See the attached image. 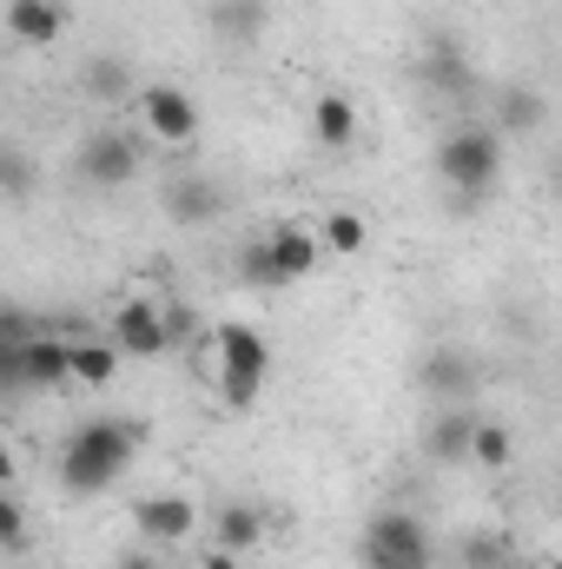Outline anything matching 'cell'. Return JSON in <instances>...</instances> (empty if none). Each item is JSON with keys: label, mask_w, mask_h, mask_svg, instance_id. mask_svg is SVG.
I'll use <instances>...</instances> for the list:
<instances>
[{"label": "cell", "mask_w": 562, "mask_h": 569, "mask_svg": "<svg viewBox=\"0 0 562 569\" xmlns=\"http://www.w3.org/2000/svg\"><path fill=\"white\" fill-rule=\"evenodd\" d=\"M113 371H120V351L107 338H67V385L100 391V385H113Z\"/></svg>", "instance_id": "cell-22"}, {"label": "cell", "mask_w": 562, "mask_h": 569, "mask_svg": "<svg viewBox=\"0 0 562 569\" xmlns=\"http://www.w3.org/2000/svg\"><path fill=\"white\" fill-rule=\"evenodd\" d=\"M418 87L430 93V100H470L483 80H476V60H470V47L456 40V33H430L418 53Z\"/></svg>", "instance_id": "cell-6"}, {"label": "cell", "mask_w": 562, "mask_h": 569, "mask_svg": "<svg viewBox=\"0 0 562 569\" xmlns=\"http://www.w3.org/2000/svg\"><path fill=\"white\" fill-rule=\"evenodd\" d=\"M73 179L87 192H127L140 179V140L120 127H93L87 140L73 146Z\"/></svg>", "instance_id": "cell-5"}, {"label": "cell", "mask_w": 562, "mask_h": 569, "mask_svg": "<svg viewBox=\"0 0 562 569\" xmlns=\"http://www.w3.org/2000/svg\"><path fill=\"white\" fill-rule=\"evenodd\" d=\"M205 27L225 47H259L272 27V0H205Z\"/></svg>", "instance_id": "cell-12"}, {"label": "cell", "mask_w": 562, "mask_h": 569, "mask_svg": "<svg viewBox=\"0 0 562 569\" xmlns=\"http://www.w3.org/2000/svg\"><path fill=\"white\" fill-rule=\"evenodd\" d=\"M145 430L133 418H87L80 430H67L60 443V490L67 497H100L127 477V463L140 457Z\"/></svg>", "instance_id": "cell-1"}, {"label": "cell", "mask_w": 562, "mask_h": 569, "mask_svg": "<svg viewBox=\"0 0 562 569\" xmlns=\"http://www.w3.org/2000/svg\"><path fill=\"white\" fill-rule=\"evenodd\" d=\"M318 232V252H338V259H358L364 246H371V219L364 212H331L324 226H311Z\"/></svg>", "instance_id": "cell-25"}, {"label": "cell", "mask_w": 562, "mask_h": 569, "mask_svg": "<svg viewBox=\"0 0 562 569\" xmlns=\"http://www.w3.org/2000/svg\"><path fill=\"white\" fill-rule=\"evenodd\" d=\"M33 192H40V159L20 140H0V199L7 206H27Z\"/></svg>", "instance_id": "cell-24"}, {"label": "cell", "mask_w": 562, "mask_h": 569, "mask_svg": "<svg viewBox=\"0 0 562 569\" xmlns=\"http://www.w3.org/2000/svg\"><path fill=\"white\" fill-rule=\"evenodd\" d=\"M418 385L436 398V405H463V398L476 391V358H470L456 338H436V345L418 358Z\"/></svg>", "instance_id": "cell-11"}, {"label": "cell", "mask_w": 562, "mask_h": 569, "mask_svg": "<svg viewBox=\"0 0 562 569\" xmlns=\"http://www.w3.org/2000/svg\"><path fill=\"white\" fill-rule=\"evenodd\" d=\"M212 543H219L225 557H239V563H245V557L265 543V510H259L252 497H225V503H219V517H212Z\"/></svg>", "instance_id": "cell-15"}, {"label": "cell", "mask_w": 562, "mask_h": 569, "mask_svg": "<svg viewBox=\"0 0 562 569\" xmlns=\"http://www.w3.org/2000/svg\"><path fill=\"white\" fill-rule=\"evenodd\" d=\"M133 530H140L152 550L192 543V530H199V503H192V497H179V490H152V497H133Z\"/></svg>", "instance_id": "cell-9"}, {"label": "cell", "mask_w": 562, "mask_h": 569, "mask_svg": "<svg viewBox=\"0 0 562 569\" xmlns=\"http://www.w3.org/2000/svg\"><path fill=\"white\" fill-rule=\"evenodd\" d=\"M436 179H443L450 212L483 206V199L496 192V179H503V133H490V127H476V120L450 127V133L436 140Z\"/></svg>", "instance_id": "cell-2"}, {"label": "cell", "mask_w": 562, "mask_h": 569, "mask_svg": "<svg viewBox=\"0 0 562 569\" xmlns=\"http://www.w3.org/2000/svg\"><path fill=\"white\" fill-rule=\"evenodd\" d=\"M113 569H165V563H159L152 550H127V557H120V563H113Z\"/></svg>", "instance_id": "cell-29"}, {"label": "cell", "mask_w": 562, "mask_h": 569, "mask_svg": "<svg viewBox=\"0 0 562 569\" xmlns=\"http://www.w3.org/2000/svg\"><path fill=\"white\" fill-rule=\"evenodd\" d=\"M510 457H516V443H510V430L503 425H483L470 430V463H483V470H510Z\"/></svg>", "instance_id": "cell-27"}, {"label": "cell", "mask_w": 562, "mask_h": 569, "mask_svg": "<svg viewBox=\"0 0 562 569\" xmlns=\"http://www.w3.org/2000/svg\"><path fill=\"white\" fill-rule=\"evenodd\" d=\"M550 127V100L530 87V80H510L496 87V127L490 133H510V140H536Z\"/></svg>", "instance_id": "cell-14"}, {"label": "cell", "mask_w": 562, "mask_h": 569, "mask_svg": "<svg viewBox=\"0 0 562 569\" xmlns=\"http://www.w3.org/2000/svg\"><path fill=\"white\" fill-rule=\"evenodd\" d=\"M456 569H516L510 530H463L456 537Z\"/></svg>", "instance_id": "cell-23"}, {"label": "cell", "mask_w": 562, "mask_h": 569, "mask_svg": "<svg viewBox=\"0 0 562 569\" xmlns=\"http://www.w3.org/2000/svg\"><path fill=\"white\" fill-rule=\"evenodd\" d=\"M265 371H272V345L259 325H225L219 331V398L225 411H252L259 391H265Z\"/></svg>", "instance_id": "cell-3"}, {"label": "cell", "mask_w": 562, "mask_h": 569, "mask_svg": "<svg viewBox=\"0 0 562 569\" xmlns=\"http://www.w3.org/2000/svg\"><path fill=\"white\" fill-rule=\"evenodd\" d=\"M205 569H239V557H225V550H212V557H205Z\"/></svg>", "instance_id": "cell-31"}, {"label": "cell", "mask_w": 562, "mask_h": 569, "mask_svg": "<svg viewBox=\"0 0 562 569\" xmlns=\"http://www.w3.org/2000/svg\"><path fill=\"white\" fill-rule=\"evenodd\" d=\"M20 385H27V391H67V338L33 331V338L20 345Z\"/></svg>", "instance_id": "cell-18"}, {"label": "cell", "mask_w": 562, "mask_h": 569, "mask_svg": "<svg viewBox=\"0 0 562 569\" xmlns=\"http://www.w3.org/2000/svg\"><path fill=\"white\" fill-rule=\"evenodd\" d=\"M364 569H436V543H430L423 517H411L404 503L378 510L364 530Z\"/></svg>", "instance_id": "cell-4"}, {"label": "cell", "mask_w": 562, "mask_h": 569, "mask_svg": "<svg viewBox=\"0 0 562 569\" xmlns=\"http://www.w3.org/2000/svg\"><path fill=\"white\" fill-rule=\"evenodd\" d=\"M159 206H165L172 226H219V219L232 212V192H225L212 172H172V179L159 186Z\"/></svg>", "instance_id": "cell-8"}, {"label": "cell", "mask_w": 562, "mask_h": 569, "mask_svg": "<svg viewBox=\"0 0 562 569\" xmlns=\"http://www.w3.org/2000/svg\"><path fill=\"white\" fill-rule=\"evenodd\" d=\"M265 239V252H272V272H279V284L291 291V284H304L311 272H318V232L311 226H272V232H259Z\"/></svg>", "instance_id": "cell-13"}, {"label": "cell", "mask_w": 562, "mask_h": 569, "mask_svg": "<svg viewBox=\"0 0 562 569\" xmlns=\"http://www.w3.org/2000/svg\"><path fill=\"white\" fill-rule=\"evenodd\" d=\"M20 537H27V510H20V503L0 490V550H13Z\"/></svg>", "instance_id": "cell-28"}, {"label": "cell", "mask_w": 562, "mask_h": 569, "mask_svg": "<svg viewBox=\"0 0 562 569\" xmlns=\"http://www.w3.org/2000/svg\"><path fill=\"white\" fill-rule=\"evenodd\" d=\"M311 140L324 146V152H351L358 146V107H351V93H318L311 100Z\"/></svg>", "instance_id": "cell-20"}, {"label": "cell", "mask_w": 562, "mask_h": 569, "mask_svg": "<svg viewBox=\"0 0 562 569\" xmlns=\"http://www.w3.org/2000/svg\"><path fill=\"white\" fill-rule=\"evenodd\" d=\"M107 345H113L120 358H165V351H172L165 305H152V298H127V305L113 311V331H107Z\"/></svg>", "instance_id": "cell-10"}, {"label": "cell", "mask_w": 562, "mask_h": 569, "mask_svg": "<svg viewBox=\"0 0 562 569\" xmlns=\"http://www.w3.org/2000/svg\"><path fill=\"white\" fill-rule=\"evenodd\" d=\"M140 120H145V133L159 146H192L199 140V100L185 93V87H172V80H145L140 93Z\"/></svg>", "instance_id": "cell-7"}, {"label": "cell", "mask_w": 562, "mask_h": 569, "mask_svg": "<svg viewBox=\"0 0 562 569\" xmlns=\"http://www.w3.org/2000/svg\"><path fill=\"white\" fill-rule=\"evenodd\" d=\"M232 272H239V284H245V291H284L279 272H272V252H265V239H245V246L232 252Z\"/></svg>", "instance_id": "cell-26"}, {"label": "cell", "mask_w": 562, "mask_h": 569, "mask_svg": "<svg viewBox=\"0 0 562 569\" xmlns=\"http://www.w3.org/2000/svg\"><path fill=\"white\" fill-rule=\"evenodd\" d=\"M0 27H7V40H20V47H53V40L67 33V7H60V0H7Z\"/></svg>", "instance_id": "cell-16"}, {"label": "cell", "mask_w": 562, "mask_h": 569, "mask_svg": "<svg viewBox=\"0 0 562 569\" xmlns=\"http://www.w3.org/2000/svg\"><path fill=\"white\" fill-rule=\"evenodd\" d=\"M80 93L87 100H133L140 93V67L127 53H87L80 60Z\"/></svg>", "instance_id": "cell-17"}, {"label": "cell", "mask_w": 562, "mask_h": 569, "mask_svg": "<svg viewBox=\"0 0 562 569\" xmlns=\"http://www.w3.org/2000/svg\"><path fill=\"white\" fill-rule=\"evenodd\" d=\"M33 331H40L33 311H20V305L0 298V398H20V391H27V385H20V345H27Z\"/></svg>", "instance_id": "cell-21"}, {"label": "cell", "mask_w": 562, "mask_h": 569, "mask_svg": "<svg viewBox=\"0 0 562 569\" xmlns=\"http://www.w3.org/2000/svg\"><path fill=\"white\" fill-rule=\"evenodd\" d=\"M0 490H13V450L0 443Z\"/></svg>", "instance_id": "cell-30"}, {"label": "cell", "mask_w": 562, "mask_h": 569, "mask_svg": "<svg viewBox=\"0 0 562 569\" xmlns=\"http://www.w3.org/2000/svg\"><path fill=\"white\" fill-rule=\"evenodd\" d=\"M470 430H476V418L463 405H436V418L423 425V457L430 463H470Z\"/></svg>", "instance_id": "cell-19"}]
</instances>
